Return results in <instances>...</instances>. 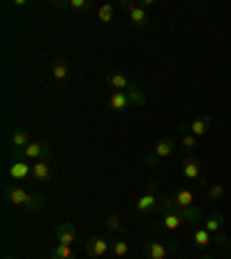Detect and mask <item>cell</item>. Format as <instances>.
Here are the masks:
<instances>
[{"mask_svg": "<svg viewBox=\"0 0 231 259\" xmlns=\"http://www.w3.org/2000/svg\"><path fill=\"white\" fill-rule=\"evenodd\" d=\"M180 225H185V218H183V210L171 208V210H164L157 215L155 222V229H164V232H178Z\"/></svg>", "mask_w": 231, "mask_h": 259, "instance_id": "cell-4", "label": "cell"}, {"mask_svg": "<svg viewBox=\"0 0 231 259\" xmlns=\"http://www.w3.org/2000/svg\"><path fill=\"white\" fill-rule=\"evenodd\" d=\"M180 146H183L188 153H194V148L199 146V139L194 135H190V132H183V135H180Z\"/></svg>", "mask_w": 231, "mask_h": 259, "instance_id": "cell-24", "label": "cell"}, {"mask_svg": "<svg viewBox=\"0 0 231 259\" xmlns=\"http://www.w3.org/2000/svg\"><path fill=\"white\" fill-rule=\"evenodd\" d=\"M160 183L157 181H148L144 188V194L136 199V210L139 213H153L157 208V201H160Z\"/></svg>", "mask_w": 231, "mask_h": 259, "instance_id": "cell-2", "label": "cell"}, {"mask_svg": "<svg viewBox=\"0 0 231 259\" xmlns=\"http://www.w3.org/2000/svg\"><path fill=\"white\" fill-rule=\"evenodd\" d=\"M183 218H185V222H201L204 220V210L199 206H194V208L183 210Z\"/></svg>", "mask_w": 231, "mask_h": 259, "instance_id": "cell-27", "label": "cell"}, {"mask_svg": "<svg viewBox=\"0 0 231 259\" xmlns=\"http://www.w3.org/2000/svg\"><path fill=\"white\" fill-rule=\"evenodd\" d=\"M12 157L14 160H35V162H39V160H49L51 157V146L49 144H44V141H30V146H26L23 151H14L12 148Z\"/></svg>", "mask_w": 231, "mask_h": 259, "instance_id": "cell-3", "label": "cell"}, {"mask_svg": "<svg viewBox=\"0 0 231 259\" xmlns=\"http://www.w3.org/2000/svg\"><path fill=\"white\" fill-rule=\"evenodd\" d=\"M173 146H176V144H173V139H160L151 148V153L146 155V164H148V167H155V164H160L164 157H169L173 153Z\"/></svg>", "mask_w": 231, "mask_h": 259, "instance_id": "cell-6", "label": "cell"}, {"mask_svg": "<svg viewBox=\"0 0 231 259\" xmlns=\"http://www.w3.org/2000/svg\"><path fill=\"white\" fill-rule=\"evenodd\" d=\"M32 181L35 183H49L51 181V164L47 160H39V162H32Z\"/></svg>", "mask_w": 231, "mask_h": 259, "instance_id": "cell-14", "label": "cell"}, {"mask_svg": "<svg viewBox=\"0 0 231 259\" xmlns=\"http://www.w3.org/2000/svg\"><path fill=\"white\" fill-rule=\"evenodd\" d=\"M111 250H113V254H116V257H125V254L129 252V245H127V241H125V238H118V241L111 243Z\"/></svg>", "mask_w": 231, "mask_h": 259, "instance_id": "cell-28", "label": "cell"}, {"mask_svg": "<svg viewBox=\"0 0 231 259\" xmlns=\"http://www.w3.org/2000/svg\"><path fill=\"white\" fill-rule=\"evenodd\" d=\"M3 194H5V199L14 206H26L28 199H30V192L23 190V188H19V185H5Z\"/></svg>", "mask_w": 231, "mask_h": 259, "instance_id": "cell-11", "label": "cell"}, {"mask_svg": "<svg viewBox=\"0 0 231 259\" xmlns=\"http://www.w3.org/2000/svg\"><path fill=\"white\" fill-rule=\"evenodd\" d=\"M199 259H215V254H204V257H199Z\"/></svg>", "mask_w": 231, "mask_h": 259, "instance_id": "cell-34", "label": "cell"}, {"mask_svg": "<svg viewBox=\"0 0 231 259\" xmlns=\"http://www.w3.org/2000/svg\"><path fill=\"white\" fill-rule=\"evenodd\" d=\"M107 229L109 232H125V227L120 225V220H118V215H107Z\"/></svg>", "mask_w": 231, "mask_h": 259, "instance_id": "cell-30", "label": "cell"}, {"mask_svg": "<svg viewBox=\"0 0 231 259\" xmlns=\"http://www.w3.org/2000/svg\"><path fill=\"white\" fill-rule=\"evenodd\" d=\"M109 107H111V111H118V113L125 111L127 107H132L127 91H113L111 95H109Z\"/></svg>", "mask_w": 231, "mask_h": 259, "instance_id": "cell-16", "label": "cell"}, {"mask_svg": "<svg viewBox=\"0 0 231 259\" xmlns=\"http://www.w3.org/2000/svg\"><path fill=\"white\" fill-rule=\"evenodd\" d=\"M192 243H194V248H208L210 243H213V234L208 232V229H204V225H199L197 229L192 232Z\"/></svg>", "mask_w": 231, "mask_h": 259, "instance_id": "cell-17", "label": "cell"}, {"mask_svg": "<svg viewBox=\"0 0 231 259\" xmlns=\"http://www.w3.org/2000/svg\"><path fill=\"white\" fill-rule=\"evenodd\" d=\"M51 259H76V257L70 245H56V248L51 250Z\"/></svg>", "mask_w": 231, "mask_h": 259, "instance_id": "cell-23", "label": "cell"}, {"mask_svg": "<svg viewBox=\"0 0 231 259\" xmlns=\"http://www.w3.org/2000/svg\"><path fill=\"white\" fill-rule=\"evenodd\" d=\"M144 252H146V259H167L169 254H171V250H169V245H164V243L146 241Z\"/></svg>", "mask_w": 231, "mask_h": 259, "instance_id": "cell-13", "label": "cell"}, {"mask_svg": "<svg viewBox=\"0 0 231 259\" xmlns=\"http://www.w3.org/2000/svg\"><path fill=\"white\" fill-rule=\"evenodd\" d=\"M178 130H180V135H183V132H190V135H194L197 139H199V137H206L210 130H213V116H210V113H199V116L192 118L190 123L188 120H180V123H178Z\"/></svg>", "mask_w": 231, "mask_h": 259, "instance_id": "cell-1", "label": "cell"}, {"mask_svg": "<svg viewBox=\"0 0 231 259\" xmlns=\"http://www.w3.org/2000/svg\"><path fill=\"white\" fill-rule=\"evenodd\" d=\"M76 234H79V229H76L74 222H60L54 229V236L58 241V245H70V248H72V243L76 241Z\"/></svg>", "mask_w": 231, "mask_h": 259, "instance_id": "cell-7", "label": "cell"}, {"mask_svg": "<svg viewBox=\"0 0 231 259\" xmlns=\"http://www.w3.org/2000/svg\"><path fill=\"white\" fill-rule=\"evenodd\" d=\"M12 148L14 151H23L26 146H30V135H28V130H23V127H19V130H14L12 132Z\"/></svg>", "mask_w": 231, "mask_h": 259, "instance_id": "cell-20", "label": "cell"}, {"mask_svg": "<svg viewBox=\"0 0 231 259\" xmlns=\"http://www.w3.org/2000/svg\"><path fill=\"white\" fill-rule=\"evenodd\" d=\"M139 5H141V7H144V10H148V7H151V5H153V3H151V0H141Z\"/></svg>", "mask_w": 231, "mask_h": 259, "instance_id": "cell-32", "label": "cell"}, {"mask_svg": "<svg viewBox=\"0 0 231 259\" xmlns=\"http://www.w3.org/2000/svg\"><path fill=\"white\" fill-rule=\"evenodd\" d=\"M67 74H70V63H67V58L58 56V58L51 63V76H54L56 81H63V79H67Z\"/></svg>", "mask_w": 231, "mask_h": 259, "instance_id": "cell-18", "label": "cell"}, {"mask_svg": "<svg viewBox=\"0 0 231 259\" xmlns=\"http://www.w3.org/2000/svg\"><path fill=\"white\" fill-rule=\"evenodd\" d=\"M180 174H183V178L197 183V181L201 178V162L194 155H188L183 162H180Z\"/></svg>", "mask_w": 231, "mask_h": 259, "instance_id": "cell-10", "label": "cell"}, {"mask_svg": "<svg viewBox=\"0 0 231 259\" xmlns=\"http://www.w3.org/2000/svg\"><path fill=\"white\" fill-rule=\"evenodd\" d=\"M3 259H12V257H3Z\"/></svg>", "mask_w": 231, "mask_h": 259, "instance_id": "cell-36", "label": "cell"}, {"mask_svg": "<svg viewBox=\"0 0 231 259\" xmlns=\"http://www.w3.org/2000/svg\"><path fill=\"white\" fill-rule=\"evenodd\" d=\"M116 7H120V10H127L129 14V21H132V26L134 28H146L148 26V12L144 10V7L139 5V3H129V0H120Z\"/></svg>", "mask_w": 231, "mask_h": 259, "instance_id": "cell-5", "label": "cell"}, {"mask_svg": "<svg viewBox=\"0 0 231 259\" xmlns=\"http://www.w3.org/2000/svg\"><path fill=\"white\" fill-rule=\"evenodd\" d=\"M14 7H19V10H21V7H26V0H14Z\"/></svg>", "mask_w": 231, "mask_h": 259, "instance_id": "cell-33", "label": "cell"}, {"mask_svg": "<svg viewBox=\"0 0 231 259\" xmlns=\"http://www.w3.org/2000/svg\"><path fill=\"white\" fill-rule=\"evenodd\" d=\"M113 10H116V5H102L100 10H97V19L102 23H111L113 21Z\"/></svg>", "mask_w": 231, "mask_h": 259, "instance_id": "cell-26", "label": "cell"}, {"mask_svg": "<svg viewBox=\"0 0 231 259\" xmlns=\"http://www.w3.org/2000/svg\"><path fill=\"white\" fill-rule=\"evenodd\" d=\"M26 208L30 210V213H39V210L44 208V197L37 194V192H30V199H28Z\"/></svg>", "mask_w": 231, "mask_h": 259, "instance_id": "cell-22", "label": "cell"}, {"mask_svg": "<svg viewBox=\"0 0 231 259\" xmlns=\"http://www.w3.org/2000/svg\"><path fill=\"white\" fill-rule=\"evenodd\" d=\"M222 227H224V213H210L204 220V229H208L213 236L215 234H222Z\"/></svg>", "mask_w": 231, "mask_h": 259, "instance_id": "cell-19", "label": "cell"}, {"mask_svg": "<svg viewBox=\"0 0 231 259\" xmlns=\"http://www.w3.org/2000/svg\"><path fill=\"white\" fill-rule=\"evenodd\" d=\"M67 10L88 12V10H93V0H67Z\"/></svg>", "mask_w": 231, "mask_h": 259, "instance_id": "cell-25", "label": "cell"}, {"mask_svg": "<svg viewBox=\"0 0 231 259\" xmlns=\"http://www.w3.org/2000/svg\"><path fill=\"white\" fill-rule=\"evenodd\" d=\"M206 192H208V199L210 201H220L222 197H224V185H210Z\"/></svg>", "mask_w": 231, "mask_h": 259, "instance_id": "cell-29", "label": "cell"}, {"mask_svg": "<svg viewBox=\"0 0 231 259\" xmlns=\"http://www.w3.org/2000/svg\"><path fill=\"white\" fill-rule=\"evenodd\" d=\"M226 248H229V254H231V238H229V243H226Z\"/></svg>", "mask_w": 231, "mask_h": 259, "instance_id": "cell-35", "label": "cell"}, {"mask_svg": "<svg viewBox=\"0 0 231 259\" xmlns=\"http://www.w3.org/2000/svg\"><path fill=\"white\" fill-rule=\"evenodd\" d=\"M107 83L113 88V91H129L134 81H129L120 70H109L107 72Z\"/></svg>", "mask_w": 231, "mask_h": 259, "instance_id": "cell-12", "label": "cell"}, {"mask_svg": "<svg viewBox=\"0 0 231 259\" xmlns=\"http://www.w3.org/2000/svg\"><path fill=\"white\" fill-rule=\"evenodd\" d=\"M7 174L14 181H23V178H28L32 174V164H28L26 160H14L10 164V169H7Z\"/></svg>", "mask_w": 231, "mask_h": 259, "instance_id": "cell-15", "label": "cell"}, {"mask_svg": "<svg viewBox=\"0 0 231 259\" xmlns=\"http://www.w3.org/2000/svg\"><path fill=\"white\" fill-rule=\"evenodd\" d=\"M213 243H215L217 248H222V245L229 243V236H224V234H215V236H213Z\"/></svg>", "mask_w": 231, "mask_h": 259, "instance_id": "cell-31", "label": "cell"}, {"mask_svg": "<svg viewBox=\"0 0 231 259\" xmlns=\"http://www.w3.org/2000/svg\"><path fill=\"white\" fill-rule=\"evenodd\" d=\"M171 199L178 210H188V208L197 206V194H194V190H188V188H178L176 192L171 194Z\"/></svg>", "mask_w": 231, "mask_h": 259, "instance_id": "cell-8", "label": "cell"}, {"mask_svg": "<svg viewBox=\"0 0 231 259\" xmlns=\"http://www.w3.org/2000/svg\"><path fill=\"white\" fill-rule=\"evenodd\" d=\"M127 95H129L132 107H144V104H146V95H144V91H141L136 83H132V88L127 91Z\"/></svg>", "mask_w": 231, "mask_h": 259, "instance_id": "cell-21", "label": "cell"}, {"mask_svg": "<svg viewBox=\"0 0 231 259\" xmlns=\"http://www.w3.org/2000/svg\"><path fill=\"white\" fill-rule=\"evenodd\" d=\"M109 250H111V241L104 236H93V238H88V243H86V252H88V257H93V259L104 257Z\"/></svg>", "mask_w": 231, "mask_h": 259, "instance_id": "cell-9", "label": "cell"}]
</instances>
